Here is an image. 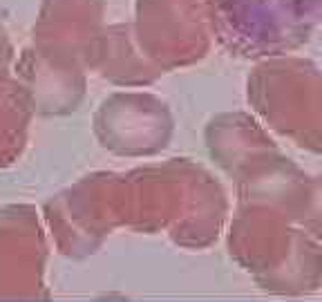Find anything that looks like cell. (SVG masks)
<instances>
[{"label": "cell", "instance_id": "obj_1", "mask_svg": "<svg viewBox=\"0 0 322 302\" xmlns=\"http://www.w3.org/2000/svg\"><path fill=\"white\" fill-rule=\"evenodd\" d=\"M206 14L212 40L251 61L293 54L315 27L291 0H206Z\"/></svg>", "mask_w": 322, "mask_h": 302}, {"label": "cell", "instance_id": "obj_2", "mask_svg": "<svg viewBox=\"0 0 322 302\" xmlns=\"http://www.w3.org/2000/svg\"><path fill=\"white\" fill-rule=\"evenodd\" d=\"M248 98L275 128L322 148V72L311 59L282 54L257 61Z\"/></svg>", "mask_w": 322, "mask_h": 302}, {"label": "cell", "instance_id": "obj_3", "mask_svg": "<svg viewBox=\"0 0 322 302\" xmlns=\"http://www.w3.org/2000/svg\"><path fill=\"white\" fill-rule=\"evenodd\" d=\"M130 25L164 72L199 63L212 47L206 0H134Z\"/></svg>", "mask_w": 322, "mask_h": 302}, {"label": "cell", "instance_id": "obj_4", "mask_svg": "<svg viewBox=\"0 0 322 302\" xmlns=\"http://www.w3.org/2000/svg\"><path fill=\"white\" fill-rule=\"evenodd\" d=\"M105 0H40L32 45L85 65L105 27Z\"/></svg>", "mask_w": 322, "mask_h": 302}, {"label": "cell", "instance_id": "obj_5", "mask_svg": "<svg viewBox=\"0 0 322 302\" xmlns=\"http://www.w3.org/2000/svg\"><path fill=\"white\" fill-rule=\"evenodd\" d=\"M96 130L105 145L121 153H150L164 145L170 132L166 106L152 94L123 92L103 101Z\"/></svg>", "mask_w": 322, "mask_h": 302}, {"label": "cell", "instance_id": "obj_6", "mask_svg": "<svg viewBox=\"0 0 322 302\" xmlns=\"http://www.w3.org/2000/svg\"><path fill=\"white\" fill-rule=\"evenodd\" d=\"M16 72L29 103L47 112L74 108L85 90V65L47 54L32 43L20 52Z\"/></svg>", "mask_w": 322, "mask_h": 302}, {"label": "cell", "instance_id": "obj_7", "mask_svg": "<svg viewBox=\"0 0 322 302\" xmlns=\"http://www.w3.org/2000/svg\"><path fill=\"white\" fill-rule=\"evenodd\" d=\"M87 72H96L119 85H148L164 74V70L139 47L130 20L103 27L87 61Z\"/></svg>", "mask_w": 322, "mask_h": 302}, {"label": "cell", "instance_id": "obj_8", "mask_svg": "<svg viewBox=\"0 0 322 302\" xmlns=\"http://www.w3.org/2000/svg\"><path fill=\"white\" fill-rule=\"evenodd\" d=\"M212 145L217 148V155L222 159L242 161L251 153L264 148V139L255 128V123L248 121L242 114L222 117L212 123Z\"/></svg>", "mask_w": 322, "mask_h": 302}, {"label": "cell", "instance_id": "obj_9", "mask_svg": "<svg viewBox=\"0 0 322 302\" xmlns=\"http://www.w3.org/2000/svg\"><path fill=\"white\" fill-rule=\"evenodd\" d=\"M29 106L20 83L12 76H0V157L9 155L20 141Z\"/></svg>", "mask_w": 322, "mask_h": 302}, {"label": "cell", "instance_id": "obj_10", "mask_svg": "<svg viewBox=\"0 0 322 302\" xmlns=\"http://www.w3.org/2000/svg\"><path fill=\"white\" fill-rule=\"evenodd\" d=\"M14 54H16V49L12 45V38H9V34L0 25V76H9V67L14 63Z\"/></svg>", "mask_w": 322, "mask_h": 302}, {"label": "cell", "instance_id": "obj_11", "mask_svg": "<svg viewBox=\"0 0 322 302\" xmlns=\"http://www.w3.org/2000/svg\"><path fill=\"white\" fill-rule=\"evenodd\" d=\"M291 3H293V7L298 9L306 20H311L313 25L322 18V0H291Z\"/></svg>", "mask_w": 322, "mask_h": 302}, {"label": "cell", "instance_id": "obj_12", "mask_svg": "<svg viewBox=\"0 0 322 302\" xmlns=\"http://www.w3.org/2000/svg\"><path fill=\"white\" fill-rule=\"evenodd\" d=\"M306 197H309V202H311V215H309V220L313 222L315 226L322 228V181H320V184H315L313 188L306 192Z\"/></svg>", "mask_w": 322, "mask_h": 302}]
</instances>
